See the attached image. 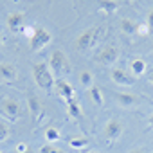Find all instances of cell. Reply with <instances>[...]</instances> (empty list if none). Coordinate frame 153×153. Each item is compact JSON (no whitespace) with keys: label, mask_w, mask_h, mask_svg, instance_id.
Masks as SVG:
<instances>
[{"label":"cell","mask_w":153,"mask_h":153,"mask_svg":"<svg viewBox=\"0 0 153 153\" xmlns=\"http://www.w3.org/2000/svg\"><path fill=\"white\" fill-rule=\"evenodd\" d=\"M33 78H34V81L40 88H43L47 92L54 88L56 79H54V76H52L47 63H34L33 65Z\"/></svg>","instance_id":"1"},{"label":"cell","mask_w":153,"mask_h":153,"mask_svg":"<svg viewBox=\"0 0 153 153\" xmlns=\"http://www.w3.org/2000/svg\"><path fill=\"white\" fill-rule=\"evenodd\" d=\"M103 27H92V29H87L85 33H81L78 38L74 40V49L76 51H88V49H92L96 43H97V40L101 38V34H103Z\"/></svg>","instance_id":"2"},{"label":"cell","mask_w":153,"mask_h":153,"mask_svg":"<svg viewBox=\"0 0 153 153\" xmlns=\"http://www.w3.org/2000/svg\"><path fill=\"white\" fill-rule=\"evenodd\" d=\"M51 40H52V34H51L45 27H36L34 34L29 38V49H31L33 52H38V51H42L45 45H49Z\"/></svg>","instance_id":"3"},{"label":"cell","mask_w":153,"mask_h":153,"mask_svg":"<svg viewBox=\"0 0 153 153\" xmlns=\"http://www.w3.org/2000/svg\"><path fill=\"white\" fill-rule=\"evenodd\" d=\"M49 67H52V72H68L70 61L63 51H54L49 58Z\"/></svg>","instance_id":"4"},{"label":"cell","mask_w":153,"mask_h":153,"mask_svg":"<svg viewBox=\"0 0 153 153\" xmlns=\"http://www.w3.org/2000/svg\"><path fill=\"white\" fill-rule=\"evenodd\" d=\"M0 110H2V114H4L9 121H16V119L20 117L22 106H20V103H18L16 99L7 97V99H2V101H0Z\"/></svg>","instance_id":"5"},{"label":"cell","mask_w":153,"mask_h":153,"mask_svg":"<svg viewBox=\"0 0 153 153\" xmlns=\"http://www.w3.org/2000/svg\"><path fill=\"white\" fill-rule=\"evenodd\" d=\"M117 58H119V51H117V47H114V45H105V47L97 52L96 61L101 63V65L110 67V65H114V63L117 61Z\"/></svg>","instance_id":"6"},{"label":"cell","mask_w":153,"mask_h":153,"mask_svg":"<svg viewBox=\"0 0 153 153\" xmlns=\"http://www.w3.org/2000/svg\"><path fill=\"white\" fill-rule=\"evenodd\" d=\"M123 130H124V126H123V123H121L119 119H110V121L105 124L103 137H105L108 142H114V140H117V139L123 135Z\"/></svg>","instance_id":"7"},{"label":"cell","mask_w":153,"mask_h":153,"mask_svg":"<svg viewBox=\"0 0 153 153\" xmlns=\"http://www.w3.org/2000/svg\"><path fill=\"white\" fill-rule=\"evenodd\" d=\"M25 25H27V24H25V15H24L22 11H13V13H9V16H7V27H9L11 33H15V34L24 33Z\"/></svg>","instance_id":"8"},{"label":"cell","mask_w":153,"mask_h":153,"mask_svg":"<svg viewBox=\"0 0 153 153\" xmlns=\"http://www.w3.org/2000/svg\"><path fill=\"white\" fill-rule=\"evenodd\" d=\"M16 78H18V72L13 63H0V79H4L7 83H15Z\"/></svg>","instance_id":"9"},{"label":"cell","mask_w":153,"mask_h":153,"mask_svg":"<svg viewBox=\"0 0 153 153\" xmlns=\"http://www.w3.org/2000/svg\"><path fill=\"white\" fill-rule=\"evenodd\" d=\"M54 88H56L58 96H61V97L67 99V101H72V97H74V88H72L70 83H67L65 79H56Z\"/></svg>","instance_id":"10"},{"label":"cell","mask_w":153,"mask_h":153,"mask_svg":"<svg viewBox=\"0 0 153 153\" xmlns=\"http://www.w3.org/2000/svg\"><path fill=\"white\" fill-rule=\"evenodd\" d=\"M112 79L117 83V85H126V87H131L135 83L133 78H130V76L123 70V68H112Z\"/></svg>","instance_id":"11"},{"label":"cell","mask_w":153,"mask_h":153,"mask_svg":"<svg viewBox=\"0 0 153 153\" xmlns=\"http://www.w3.org/2000/svg\"><path fill=\"white\" fill-rule=\"evenodd\" d=\"M96 4H97V7H99L103 13H106V15L115 13V11H117V7H119L115 0H96Z\"/></svg>","instance_id":"12"},{"label":"cell","mask_w":153,"mask_h":153,"mask_svg":"<svg viewBox=\"0 0 153 153\" xmlns=\"http://www.w3.org/2000/svg\"><path fill=\"white\" fill-rule=\"evenodd\" d=\"M115 99L123 106H133L137 103V97L133 94H126V92H115Z\"/></svg>","instance_id":"13"},{"label":"cell","mask_w":153,"mask_h":153,"mask_svg":"<svg viewBox=\"0 0 153 153\" xmlns=\"http://www.w3.org/2000/svg\"><path fill=\"white\" fill-rule=\"evenodd\" d=\"M27 103H29V110H31V114H33V119L36 121V119L40 117V114H42V105H40L38 97H36V96H33V94L29 96Z\"/></svg>","instance_id":"14"},{"label":"cell","mask_w":153,"mask_h":153,"mask_svg":"<svg viewBox=\"0 0 153 153\" xmlns=\"http://www.w3.org/2000/svg\"><path fill=\"white\" fill-rule=\"evenodd\" d=\"M137 27H139V24H137L135 20L124 18V20L121 22V31L126 33V34H135V33H137Z\"/></svg>","instance_id":"15"},{"label":"cell","mask_w":153,"mask_h":153,"mask_svg":"<svg viewBox=\"0 0 153 153\" xmlns=\"http://www.w3.org/2000/svg\"><path fill=\"white\" fill-rule=\"evenodd\" d=\"M90 99H92L97 106H103L105 97H103V92H101V88H99L97 85H92V87H90Z\"/></svg>","instance_id":"16"},{"label":"cell","mask_w":153,"mask_h":153,"mask_svg":"<svg viewBox=\"0 0 153 153\" xmlns=\"http://www.w3.org/2000/svg\"><path fill=\"white\" fill-rule=\"evenodd\" d=\"M146 67H148L146 61H144V59H139V58L133 59L131 65H130V68H131V72H133L135 76H142V74L146 72Z\"/></svg>","instance_id":"17"},{"label":"cell","mask_w":153,"mask_h":153,"mask_svg":"<svg viewBox=\"0 0 153 153\" xmlns=\"http://www.w3.org/2000/svg\"><path fill=\"white\" fill-rule=\"evenodd\" d=\"M68 115L72 117V119H81V106L78 105V103H76L74 99L72 101H68Z\"/></svg>","instance_id":"18"},{"label":"cell","mask_w":153,"mask_h":153,"mask_svg":"<svg viewBox=\"0 0 153 153\" xmlns=\"http://www.w3.org/2000/svg\"><path fill=\"white\" fill-rule=\"evenodd\" d=\"M45 139H47L49 142L59 140V130H58V128H47V130H45Z\"/></svg>","instance_id":"19"},{"label":"cell","mask_w":153,"mask_h":153,"mask_svg":"<svg viewBox=\"0 0 153 153\" xmlns=\"http://www.w3.org/2000/svg\"><path fill=\"white\" fill-rule=\"evenodd\" d=\"M79 81H81V85H83V87H92L94 78H92V74H90L88 70H83V72L79 74Z\"/></svg>","instance_id":"20"},{"label":"cell","mask_w":153,"mask_h":153,"mask_svg":"<svg viewBox=\"0 0 153 153\" xmlns=\"http://www.w3.org/2000/svg\"><path fill=\"white\" fill-rule=\"evenodd\" d=\"M7 137H9V124L0 121V142H4Z\"/></svg>","instance_id":"21"},{"label":"cell","mask_w":153,"mask_h":153,"mask_svg":"<svg viewBox=\"0 0 153 153\" xmlns=\"http://www.w3.org/2000/svg\"><path fill=\"white\" fill-rule=\"evenodd\" d=\"M87 144H88V139H72L70 140L72 148H85Z\"/></svg>","instance_id":"22"},{"label":"cell","mask_w":153,"mask_h":153,"mask_svg":"<svg viewBox=\"0 0 153 153\" xmlns=\"http://www.w3.org/2000/svg\"><path fill=\"white\" fill-rule=\"evenodd\" d=\"M40 153H65V151H61V149H58V148H54L51 144H45V146H42Z\"/></svg>","instance_id":"23"},{"label":"cell","mask_w":153,"mask_h":153,"mask_svg":"<svg viewBox=\"0 0 153 153\" xmlns=\"http://www.w3.org/2000/svg\"><path fill=\"white\" fill-rule=\"evenodd\" d=\"M149 25L148 24H139V27H137V34H140V36H146L148 33H149Z\"/></svg>","instance_id":"24"},{"label":"cell","mask_w":153,"mask_h":153,"mask_svg":"<svg viewBox=\"0 0 153 153\" xmlns=\"http://www.w3.org/2000/svg\"><path fill=\"white\" fill-rule=\"evenodd\" d=\"M34 31H36L34 25H25V29H24V36H25V38H31V36L34 34Z\"/></svg>","instance_id":"25"},{"label":"cell","mask_w":153,"mask_h":153,"mask_svg":"<svg viewBox=\"0 0 153 153\" xmlns=\"http://www.w3.org/2000/svg\"><path fill=\"white\" fill-rule=\"evenodd\" d=\"M146 24L153 29V7L149 9V13H148V16H146Z\"/></svg>","instance_id":"26"},{"label":"cell","mask_w":153,"mask_h":153,"mask_svg":"<svg viewBox=\"0 0 153 153\" xmlns=\"http://www.w3.org/2000/svg\"><path fill=\"white\" fill-rule=\"evenodd\" d=\"M29 148H27V144H18L16 146V153H25Z\"/></svg>","instance_id":"27"},{"label":"cell","mask_w":153,"mask_h":153,"mask_svg":"<svg viewBox=\"0 0 153 153\" xmlns=\"http://www.w3.org/2000/svg\"><path fill=\"white\" fill-rule=\"evenodd\" d=\"M128 153H146V149H144V148H133V149H130Z\"/></svg>","instance_id":"28"},{"label":"cell","mask_w":153,"mask_h":153,"mask_svg":"<svg viewBox=\"0 0 153 153\" xmlns=\"http://www.w3.org/2000/svg\"><path fill=\"white\" fill-rule=\"evenodd\" d=\"M148 123H149V126L153 128V115H149V119H148Z\"/></svg>","instance_id":"29"},{"label":"cell","mask_w":153,"mask_h":153,"mask_svg":"<svg viewBox=\"0 0 153 153\" xmlns=\"http://www.w3.org/2000/svg\"><path fill=\"white\" fill-rule=\"evenodd\" d=\"M149 83H151V85H153V72H151V74H149Z\"/></svg>","instance_id":"30"},{"label":"cell","mask_w":153,"mask_h":153,"mask_svg":"<svg viewBox=\"0 0 153 153\" xmlns=\"http://www.w3.org/2000/svg\"><path fill=\"white\" fill-rule=\"evenodd\" d=\"M0 43H2V34H0Z\"/></svg>","instance_id":"31"},{"label":"cell","mask_w":153,"mask_h":153,"mask_svg":"<svg viewBox=\"0 0 153 153\" xmlns=\"http://www.w3.org/2000/svg\"><path fill=\"white\" fill-rule=\"evenodd\" d=\"M87 153H96V151H87Z\"/></svg>","instance_id":"32"},{"label":"cell","mask_w":153,"mask_h":153,"mask_svg":"<svg viewBox=\"0 0 153 153\" xmlns=\"http://www.w3.org/2000/svg\"><path fill=\"white\" fill-rule=\"evenodd\" d=\"M126 2H130V0H126Z\"/></svg>","instance_id":"33"},{"label":"cell","mask_w":153,"mask_h":153,"mask_svg":"<svg viewBox=\"0 0 153 153\" xmlns=\"http://www.w3.org/2000/svg\"><path fill=\"white\" fill-rule=\"evenodd\" d=\"M0 153H2V151H0Z\"/></svg>","instance_id":"34"}]
</instances>
